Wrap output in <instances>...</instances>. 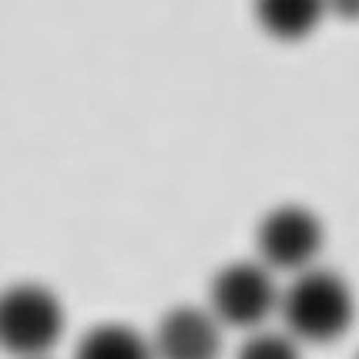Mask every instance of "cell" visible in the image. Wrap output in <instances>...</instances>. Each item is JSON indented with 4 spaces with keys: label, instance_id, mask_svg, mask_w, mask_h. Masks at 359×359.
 <instances>
[{
    "label": "cell",
    "instance_id": "3957f363",
    "mask_svg": "<svg viewBox=\"0 0 359 359\" xmlns=\"http://www.w3.org/2000/svg\"><path fill=\"white\" fill-rule=\"evenodd\" d=\"M282 292L272 269L266 262H232L212 279L208 309L215 313L222 326L232 329H255L272 313H279Z\"/></svg>",
    "mask_w": 359,
    "mask_h": 359
},
{
    "label": "cell",
    "instance_id": "30bf717a",
    "mask_svg": "<svg viewBox=\"0 0 359 359\" xmlns=\"http://www.w3.org/2000/svg\"><path fill=\"white\" fill-rule=\"evenodd\" d=\"M356 359H359V356H356Z\"/></svg>",
    "mask_w": 359,
    "mask_h": 359
},
{
    "label": "cell",
    "instance_id": "277c9868",
    "mask_svg": "<svg viewBox=\"0 0 359 359\" xmlns=\"http://www.w3.org/2000/svg\"><path fill=\"white\" fill-rule=\"evenodd\" d=\"M255 242L272 272H306L323 249V222L302 205H279L259 222Z\"/></svg>",
    "mask_w": 359,
    "mask_h": 359
},
{
    "label": "cell",
    "instance_id": "5b68a950",
    "mask_svg": "<svg viewBox=\"0 0 359 359\" xmlns=\"http://www.w3.org/2000/svg\"><path fill=\"white\" fill-rule=\"evenodd\" d=\"M222 323L212 309L202 306H175L161 316L155 329L158 359H219L222 356Z\"/></svg>",
    "mask_w": 359,
    "mask_h": 359
},
{
    "label": "cell",
    "instance_id": "6da1fadb",
    "mask_svg": "<svg viewBox=\"0 0 359 359\" xmlns=\"http://www.w3.org/2000/svg\"><path fill=\"white\" fill-rule=\"evenodd\" d=\"M279 313L285 319V332L299 343H332L353 326L356 302L343 276L313 266L296 272L289 289H282Z\"/></svg>",
    "mask_w": 359,
    "mask_h": 359
},
{
    "label": "cell",
    "instance_id": "ba28073f",
    "mask_svg": "<svg viewBox=\"0 0 359 359\" xmlns=\"http://www.w3.org/2000/svg\"><path fill=\"white\" fill-rule=\"evenodd\" d=\"M235 359H302V353H299L296 336L255 329L249 339L238 346V356Z\"/></svg>",
    "mask_w": 359,
    "mask_h": 359
},
{
    "label": "cell",
    "instance_id": "52a82bcc",
    "mask_svg": "<svg viewBox=\"0 0 359 359\" xmlns=\"http://www.w3.org/2000/svg\"><path fill=\"white\" fill-rule=\"evenodd\" d=\"M74 359H158L151 339L141 332L121 326V323H104L94 326L78 343Z\"/></svg>",
    "mask_w": 359,
    "mask_h": 359
},
{
    "label": "cell",
    "instance_id": "7a4b0ae2",
    "mask_svg": "<svg viewBox=\"0 0 359 359\" xmlns=\"http://www.w3.org/2000/svg\"><path fill=\"white\" fill-rule=\"evenodd\" d=\"M61 299L37 282H17L0 292V349L17 359H44L61 339Z\"/></svg>",
    "mask_w": 359,
    "mask_h": 359
},
{
    "label": "cell",
    "instance_id": "8992f818",
    "mask_svg": "<svg viewBox=\"0 0 359 359\" xmlns=\"http://www.w3.org/2000/svg\"><path fill=\"white\" fill-rule=\"evenodd\" d=\"M326 14V0H255V20L276 41L309 37Z\"/></svg>",
    "mask_w": 359,
    "mask_h": 359
},
{
    "label": "cell",
    "instance_id": "9c48e42d",
    "mask_svg": "<svg viewBox=\"0 0 359 359\" xmlns=\"http://www.w3.org/2000/svg\"><path fill=\"white\" fill-rule=\"evenodd\" d=\"M326 11L339 20H359V0H326Z\"/></svg>",
    "mask_w": 359,
    "mask_h": 359
}]
</instances>
